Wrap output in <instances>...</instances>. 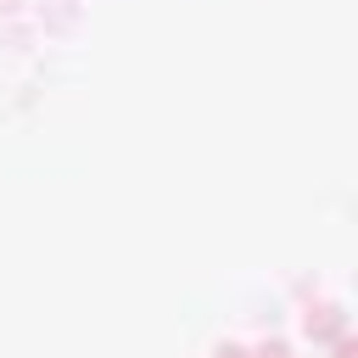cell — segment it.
<instances>
[{
    "mask_svg": "<svg viewBox=\"0 0 358 358\" xmlns=\"http://www.w3.org/2000/svg\"><path fill=\"white\" fill-rule=\"evenodd\" d=\"M336 358H358V352H352V341H341V352H336Z\"/></svg>",
    "mask_w": 358,
    "mask_h": 358,
    "instance_id": "cell-1",
    "label": "cell"
},
{
    "mask_svg": "<svg viewBox=\"0 0 358 358\" xmlns=\"http://www.w3.org/2000/svg\"><path fill=\"white\" fill-rule=\"evenodd\" d=\"M224 358H246V352H235V347H229V352H224Z\"/></svg>",
    "mask_w": 358,
    "mask_h": 358,
    "instance_id": "cell-2",
    "label": "cell"
}]
</instances>
